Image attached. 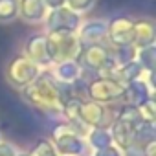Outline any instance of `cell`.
Returning <instances> with one entry per match:
<instances>
[{
  "label": "cell",
  "instance_id": "277c9868",
  "mask_svg": "<svg viewBox=\"0 0 156 156\" xmlns=\"http://www.w3.org/2000/svg\"><path fill=\"white\" fill-rule=\"evenodd\" d=\"M42 2H44V6H48L51 9H57V8H62L66 4V0H42Z\"/></svg>",
  "mask_w": 156,
  "mask_h": 156
},
{
  "label": "cell",
  "instance_id": "7a4b0ae2",
  "mask_svg": "<svg viewBox=\"0 0 156 156\" xmlns=\"http://www.w3.org/2000/svg\"><path fill=\"white\" fill-rule=\"evenodd\" d=\"M19 2L17 0H0V20H9L17 15Z\"/></svg>",
  "mask_w": 156,
  "mask_h": 156
},
{
  "label": "cell",
  "instance_id": "6da1fadb",
  "mask_svg": "<svg viewBox=\"0 0 156 156\" xmlns=\"http://www.w3.org/2000/svg\"><path fill=\"white\" fill-rule=\"evenodd\" d=\"M19 8H20L22 17L28 20H39L46 13V6L42 0H20Z\"/></svg>",
  "mask_w": 156,
  "mask_h": 156
},
{
  "label": "cell",
  "instance_id": "3957f363",
  "mask_svg": "<svg viewBox=\"0 0 156 156\" xmlns=\"http://www.w3.org/2000/svg\"><path fill=\"white\" fill-rule=\"evenodd\" d=\"M66 4L72 11H87L88 8H92L94 0H66Z\"/></svg>",
  "mask_w": 156,
  "mask_h": 156
}]
</instances>
